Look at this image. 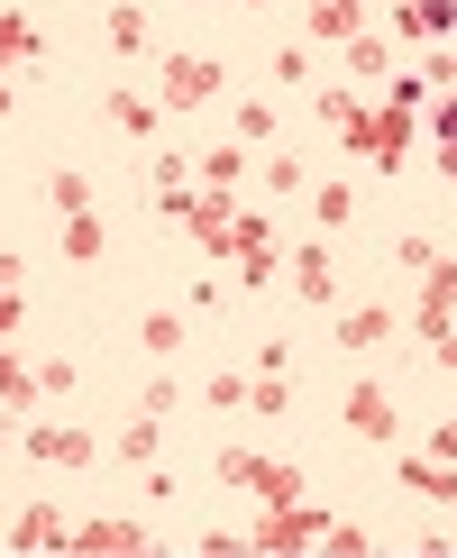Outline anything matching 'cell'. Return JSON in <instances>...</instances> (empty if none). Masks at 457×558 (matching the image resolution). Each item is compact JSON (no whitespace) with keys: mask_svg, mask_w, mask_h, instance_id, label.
I'll use <instances>...</instances> for the list:
<instances>
[{"mask_svg":"<svg viewBox=\"0 0 457 558\" xmlns=\"http://www.w3.org/2000/svg\"><path fill=\"white\" fill-rule=\"evenodd\" d=\"M293 302H338V266H330V247H320V239L293 247Z\"/></svg>","mask_w":457,"mask_h":558,"instance_id":"cell-15","label":"cell"},{"mask_svg":"<svg viewBox=\"0 0 457 558\" xmlns=\"http://www.w3.org/2000/svg\"><path fill=\"white\" fill-rule=\"evenodd\" d=\"M338 56H348V83H384L394 74V37H375V28H357Z\"/></svg>","mask_w":457,"mask_h":558,"instance_id":"cell-19","label":"cell"},{"mask_svg":"<svg viewBox=\"0 0 457 558\" xmlns=\"http://www.w3.org/2000/svg\"><path fill=\"white\" fill-rule=\"evenodd\" d=\"M220 485H247L257 504H293L302 495V468L293 458H257V449H220Z\"/></svg>","mask_w":457,"mask_h":558,"instance_id":"cell-4","label":"cell"},{"mask_svg":"<svg viewBox=\"0 0 457 558\" xmlns=\"http://www.w3.org/2000/svg\"><path fill=\"white\" fill-rule=\"evenodd\" d=\"M74 393V357H37V403H64Z\"/></svg>","mask_w":457,"mask_h":558,"instance_id":"cell-31","label":"cell"},{"mask_svg":"<svg viewBox=\"0 0 457 558\" xmlns=\"http://www.w3.org/2000/svg\"><path fill=\"white\" fill-rule=\"evenodd\" d=\"M338 422H348L366 449H384V439L403 430V412H394V393H384L375 376H357V385H348V403H338Z\"/></svg>","mask_w":457,"mask_h":558,"instance_id":"cell-8","label":"cell"},{"mask_svg":"<svg viewBox=\"0 0 457 558\" xmlns=\"http://www.w3.org/2000/svg\"><path fill=\"white\" fill-rule=\"evenodd\" d=\"M0 439H10V403H0Z\"/></svg>","mask_w":457,"mask_h":558,"instance_id":"cell-44","label":"cell"},{"mask_svg":"<svg viewBox=\"0 0 457 558\" xmlns=\"http://www.w3.org/2000/svg\"><path fill=\"white\" fill-rule=\"evenodd\" d=\"M46 202H55V220H64V211H91V183L64 166V174H46Z\"/></svg>","mask_w":457,"mask_h":558,"instance_id":"cell-28","label":"cell"},{"mask_svg":"<svg viewBox=\"0 0 457 558\" xmlns=\"http://www.w3.org/2000/svg\"><path fill=\"white\" fill-rule=\"evenodd\" d=\"M110 129H128V137H156V120H165V101L156 92H137V83H110Z\"/></svg>","mask_w":457,"mask_h":558,"instance_id":"cell-16","label":"cell"},{"mask_svg":"<svg viewBox=\"0 0 457 558\" xmlns=\"http://www.w3.org/2000/svg\"><path fill=\"white\" fill-rule=\"evenodd\" d=\"M448 28H457V0H403V10H394V37L403 46H448Z\"/></svg>","mask_w":457,"mask_h":558,"instance_id":"cell-12","label":"cell"},{"mask_svg":"<svg viewBox=\"0 0 457 558\" xmlns=\"http://www.w3.org/2000/svg\"><path fill=\"white\" fill-rule=\"evenodd\" d=\"M238 147H274V101H238Z\"/></svg>","mask_w":457,"mask_h":558,"instance_id":"cell-30","label":"cell"},{"mask_svg":"<svg viewBox=\"0 0 457 558\" xmlns=\"http://www.w3.org/2000/svg\"><path fill=\"white\" fill-rule=\"evenodd\" d=\"M430 458H457V422H430Z\"/></svg>","mask_w":457,"mask_h":558,"instance_id":"cell-40","label":"cell"},{"mask_svg":"<svg viewBox=\"0 0 457 558\" xmlns=\"http://www.w3.org/2000/svg\"><path fill=\"white\" fill-rule=\"evenodd\" d=\"M28 458H37V468H91L101 439H91L83 422H37V430H28Z\"/></svg>","mask_w":457,"mask_h":558,"instance_id":"cell-10","label":"cell"},{"mask_svg":"<svg viewBox=\"0 0 457 558\" xmlns=\"http://www.w3.org/2000/svg\"><path fill=\"white\" fill-rule=\"evenodd\" d=\"M147 174H156V193H193V156H156Z\"/></svg>","mask_w":457,"mask_h":558,"instance_id":"cell-33","label":"cell"},{"mask_svg":"<svg viewBox=\"0 0 457 558\" xmlns=\"http://www.w3.org/2000/svg\"><path fill=\"white\" fill-rule=\"evenodd\" d=\"M311 220H320V229H348V220H357V183H320V193H311Z\"/></svg>","mask_w":457,"mask_h":558,"instance_id":"cell-24","label":"cell"},{"mask_svg":"<svg viewBox=\"0 0 457 558\" xmlns=\"http://www.w3.org/2000/svg\"><path fill=\"white\" fill-rule=\"evenodd\" d=\"M193 10H211V0H193Z\"/></svg>","mask_w":457,"mask_h":558,"instance_id":"cell-45","label":"cell"},{"mask_svg":"<svg viewBox=\"0 0 457 558\" xmlns=\"http://www.w3.org/2000/svg\"><path fill=\"white\" fill-rule=\"evenodd\" d=\"M320 549H330V558H375V531H357V522H330V531H320Z\"/></svg>","mask_w":457,"mask_h":558,"instance_id":"cell-29","label":"cell"},{"mask_svg":"<svg viewBox=\"0 0 457 558\" xmlns=\"http://www.w3.org/2000/svg\"><path fill=\"white\" fill-rule=\"evenodd\" d=\"M247 412H293V376H247Z\"/></svg>","mask_w":457,"mask_h":558,"instance_id":"cell-27","label":"cell"},{"mask_svg":"<svg viewBox=\"0 0 457 558\" xmlns=\"http://www.w3.org/2000/svg\"><path fill=\"white\" fill-rule=\"evenodd\" d=\"M147 549H156V531L120 522V513H91V522H74V541H64V558H147Z\"/></svg>","mask_w":457,"mask_h":558,"instance_id":"cell-6","label":"cell"},{"mask_svg":"<svg viewBox=\"0 0 457 558\" xmlns=\"http://www.w3.org/2000/svg\"><path fill=\"white\" fill-rule=\"evenodd\" d=\"M430 129H440V147L457 137V92H440V101H430Z\"/></svg>","mask_w":457,"mask_h":558,"instance_id":"cell-39","label":"cell"},{"mask_svg":"<svg viewBox=\"0 0 457 558\" xmlns=\"http://www.w3.org/2000/svg\"><path fill=\"white\" fill-rule=\"evenodd\" d=\"M403 495H421V504H457V458H403Z\"/></svg>","mask_w":457,"mask_h":558,"instance_id":"cell-17","label":"cell"},{"mask_svg":"<svg viewBox=\"0 0 457 558\" xmlns=\"http://www.w3.org/2000/svg\"><path fill=\"white\" fill-rule=\"evenodd\" d=\"M156 449H165V430H156V412H137V422L120 430V458L128 468H156Z\"/></svg>","mask_w":457,"mask_h":558,"instance_id":"cell-25","label":"cell"},{"mask_svg":"<svg viewBox=\"0 0 457 558\" xmlns=\"http://www.w3.org/2000/svg\"><path fill=\"white\" fill-rule=\"evenodd\" d=\"M137 339H147V357H174V348H183V312H147Z\"/></svg>","mask_w":457,"mask_h":558,"instance_id":"cell-26","label":"cell"},{"mask_svg":"<svg viewBox=\"0 0 457 558\" xmlns=\"http://www.w3.org/2000/svg\"><path fill=\"white\" fill-rule=\"evenodd\" d=\"M457 320V257H430L421 266V293H411V312H403V330L411 339H440Z\"/></svg>","mask_w":457,"mask_h":558,"instance_id":"cell-5","label":"cell"},{"mask_svg":"<svg viewBox=\"0 0 457 558\" xmlns=\"http://www.w3.org/2000/svg\"><path fill=\"white\" fill-rule=\"evenodd\" d=\"M101 37H110V56H156L147 10H137V0H110V10H101Z\"/></svg>","mask_w":457,"mask_h":558,"instance_id":"cell-18","label":"cell"},{"mask_svg":"<svg viewBox=\"0 0 457 558\" xmlns=\"http://www.w3.org/2000/svg\"><path fill=\"white\" fill-rule=\"evenodd\" d=\"M440 174H448V183H457V137H448V147H440Z\"/></svg>","mask_w":457,"mask_h":558,"instance_id":"cell-42","label":"cell"},{"mask_svg":"<svg viewBox=\"0 0 457 558\" xmlns=\"http://www.w3.org/2000/svg\"><path fill=\"white\" fill-rule=\"evenodd\" d=\"M228 92V64L220 56H156V101L165 110H211Z\"/></svg>","mask_w":457,"mask_h":558,"instance_id":"cell-2","label":"cell"},{"mask_svg":"<svg viewBox=\"0 0 457 558\" xmlns=\"http://www.w3.org/2000/svg\"><path fill=\"white\" fill-rule=\"evenodd\" d=\"M411 137H421V110H394V101H357L348 120H338V147H348L357 166H375V174L411 166Z\"/></svg>","mask_w":457,"mask_h":558,"instance_id":"cell-1","label":"cell"},{"mask_svg":"<svg viewBox=\"0 0 457 558\" xmlns=\"http://www.w3.org/2000/svg\"><path fill=\"white\" fill-rule=\"evenodd\" d=\"M0 403H10V412H28V403H37V366L18 357L10 339H0Z\"/></svg>","mask_w":457,"mask_h":558,"instance_id":"cell-22","label":"cell"},{"mask_svg":"<svg viewBox=\"0 0 457 558\" xmlns=\"http://www.w3.org/2000/svg\"><path fill=\"white\" fill-rule=\"evenodd\" d=\"M257 183H265L274 202H293V193H311V166H302V156H265V166H257Z\"/></svg>","mask_w":457,"mask_h":558,"instance_id":"cell-23","label":"cell"},{"mask_svg":"<svg viewBox=\"0 0 457 558\" xmlns=\"http://www.w3.org/2000/svg\"><path fill=\"white\" fill-rule=\"evenodd\" d=\"M55 239H64V257H74V266H91V257L110 247V229H101V211H64Z\"/></svg>","mask_w":457,"mask_h":558,"instance_id":"cell-21","label":"cell"},{"mask_svg":"<svg viewBox=\"0 0 457 558\" xmlns=\"http://www.w3.org/2000/svg\"><path fill=\"white\" fill-rule=\"evenodd\" d=\"M384 101H394V110H421L430 83H421V74H384Z\"/></svg>","mask_w":457,"mask_h":558,"instance_id":"cell-34","label":"cell"},{"mask_svg":"<svg viewBox=\"0 0 457 558\" xmlns=\"http://www.w3.org/2000/svg\"><path fill=\"white\" fill-rule=\"evenodd\" d=\"M421 83H430V92H457V56H448V46H430V64H421Z\"/></svg>","mask_w":457,"mask_h":558,"instance_id":"cell-36","label":"cell"},{"mask_svg":"<svg viewBox=\"0 0 457 558\" xmlns=\"http://www.w3.org/2000/svg\"><path fill=\"white\" fill-rule=\"evenodd\" d=\"M18 320H28V302H18V284H0V339H18Z\"/></svg>","mask_w":457,"mask_h":558,"instance_id":"cell-38","label":"cell"},{"mask_svg":"<svg viewBox=\"0 0 457 558\" xmlns=\"http://www.w3.org/2000/svg\"><path fill=\"white\" fill-rule=\"evenodd\" d=\"M320 531H330V513L320 504H265V522L247 531V549H265V558H302V549H320Z\"/></svg>","mask_w":457,"mask_h":558,"instance_id":"cell-3","label":"cell"},{"mask_svg":"<svg viewBox=\"0 0 457 558\" xmlns=\"http://www.w3.org/2000/svg\"><path fill=\"white\" fill-rule=\"evenodd\" d=\"M247 156H257V147H238V137H228V147H193V183H201V193H238Z\"/></svg>","mask_w":457,"mask_h":558,"instance_id":"cell-13","label":"cell"},{"mask_svg":"<svg viewBox=\"0 0 457 558\" xmlns=\"http://www.w3.org/2000/svg\"><path fill=\"white\" fill-rule=\"evenodd\" d=\"M64 541H74V522L55 504H28L18 522H0V549H18V558H64Z\"/></svg>","mask_w":457,"mask_h":558,"instance_id":"cell-9","label":"cell"},{"mask_svg":"<svg viewBox=\"0 0 457 558\" xmlns=\"http://www.w3.org/2000/svg\"><path fill=\"white\" fill-rule=\"evenodd\" d=\"M0 120H10V74H0Z\"/></svg>","mask_w":457,"mask_h":558,"instance_id":"cell-43","label":"cell"},{"mask_svg":"<svg viewBox=\"0 0 457 558\" xmlns=\"http://www.w3.org/2000/svg\"><path fill=\"white\" fill-rule=\"evenodd\" d=\"M37 56H46L37 19H28V10H0V74H10V64H37Z\"/></svg>","mask_w":457,"mask_h":558,"instance_id":"cell-20","label":"cell"},{"mask_svg":"<svg viewBox=\"0 0 457 558\" xmlns=\"http://www.w3.org/2000/svg\"><path fill=\"white\" fill-rule=\"evenodd\" d=\"M430 348H440V366H448V376H457V320H448V330L430 339Z\"/></svg>","mask_w":457,"mask_h":558,"instance_id":"cell-41","label":"cell"},{"mask_svg":"<svg viewBox=\"0 0 457 558\" xmlns=\"http://www.w3.org/2000/svg\"><path fill=\"white\" fill-rule=\"evenodd\" d=\"M430 257H440V247H430V239H421V229H411V239H403V247H394V266H403V275H421V266H430Z\"/></svg>","mask_w":457,"mask_h":558,"instance_id":"cell-37","label":"cell"},{"mask_svg":"<svg viewBox=\"0 0 457 558\" xmlns=\"http://www.w3.org/2000/svg\"><path fill=\"white\" fill-rule=\"evenodd\" d=\"M228 266H238V284H274V266H284V229L265 211H238V247H228Z\"/></svg>","mask_w":457,"mask_h":558,"instance_id":"cell-7","label":"cell"},{"mask_svg":"<svg viewBox=\"0 0 457 558\" xmlns=\"http://www.w3.org/2000/svg\"><path fill=\"white\" fill-rule=\"evenodd\" d=\"M201 403H211V412H247V376H211V385H201Z\"/></svg>","mask_w":457,"mask_h":558,"instance_id":"cell-32","label":"cell"},{"mask_svg":"<svg viewBox=\"0 0 457 558\" xmlns=\"http://www.w3.org/2000/svg\"><path fill=\"white\" fill-rule=\"evenodd\" d=\"M394 330H403V312H384V302H357V312H338V348H348V357H375Z\"/></svg>","mask_w":457,"mask_h":558,"instance_id":"cell-11","label":"cell"},{"mask_svg":"<svg viewBox=\"0 0 457 558\" xmlns=\"http://www.w3.org/2000/svg\"><path fill=\"white\" fill-rule=\"evenodd\" d=\"M274 83H311V46H274Z\"/></svg>","mask_w":457,"mask_h":558,"instance_id":"cell-35","label":"cell"},{"mask_svg":"<svg viewBox=\"0 0 457 558\" xmlns=\"http://www.w3.org/2000/svg\"><path fill=\"white\" fill-rule=\"evenodd\" d=\"M366 28V0H311V10H302V37L311 46H348Z\"/></svg>","mask_w":457,"mask_h":558,"instance_id":"cell-14","label":"cell"}]
</instances>
